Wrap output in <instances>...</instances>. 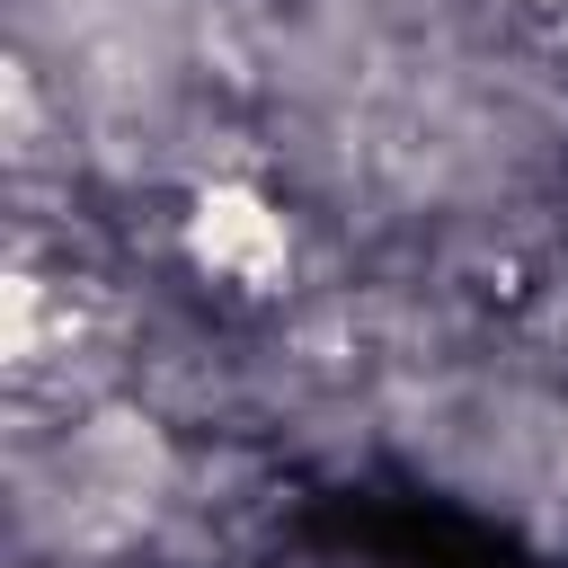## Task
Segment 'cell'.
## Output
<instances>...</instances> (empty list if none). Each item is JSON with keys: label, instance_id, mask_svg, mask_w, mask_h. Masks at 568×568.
I'll list each match as a JSON object with an SVG mask.
<instances>
[{"label": "cell", "instance_id": "obj_1", "mask_svg": "<svg viewBox=\"0 0 568 568\" xmlns=\"http://www.w3.org/2000/svg\"><path fill=\"white\" fill-rule=\"evenodd\" d=\"M186 248H195V266H213V275H231L248 293L284 284V266H293L284 213L266 195H248V186H204L195 213H186Z\"/></svg>", "mask_w": 568, "mask_h": 568}]
</instances>
